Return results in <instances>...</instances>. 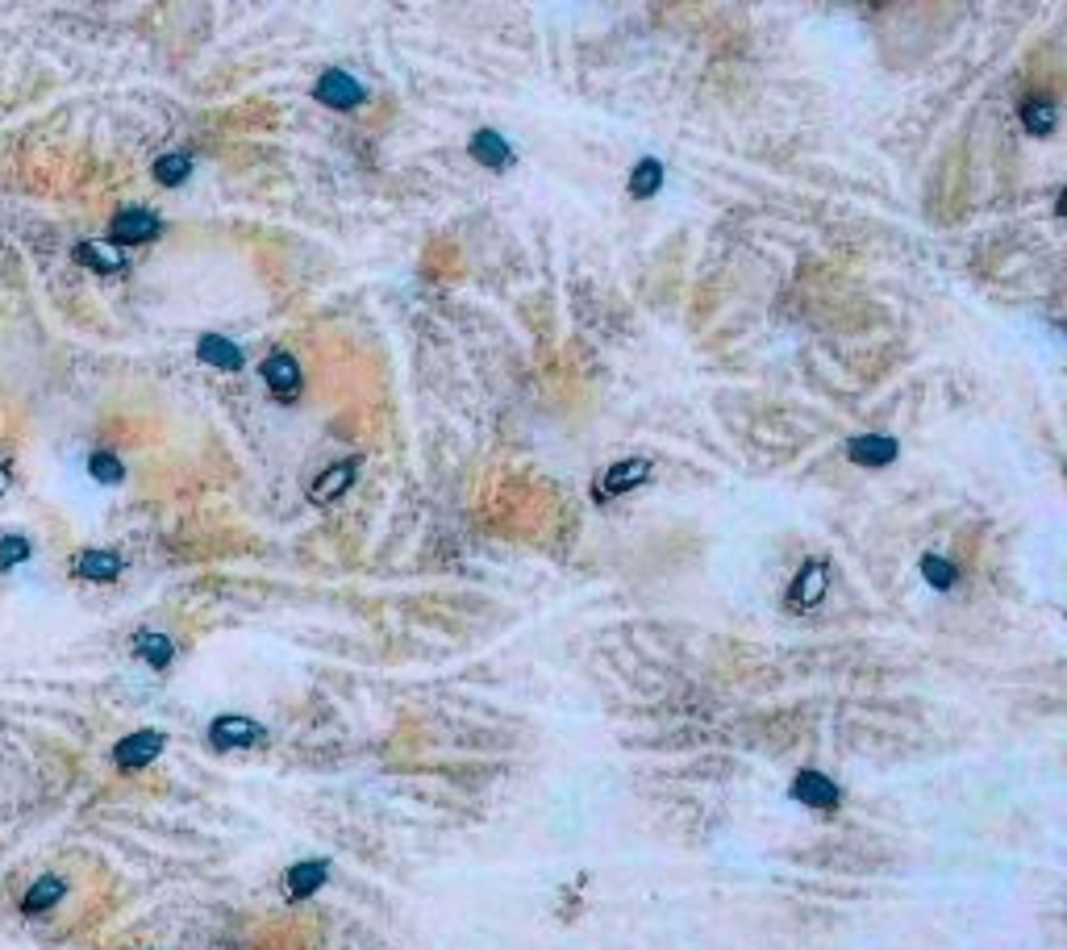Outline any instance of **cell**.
<instances>
[{"instance_id":"1","label":"cell","mask_w":1067,"mask_h":950,"mask_svg":"<svg viewBox=\"0 0 1067 950\" xmlns=\"http://www.w3.org/2000/svg\"><path fill=\"white\" fill-rule=\"evenodd\" d=\"M263 738H267V730L255 717H242V712H221L209 726L214 751H251V746H259Z\"/></svg>"},{"instance_id":"2","label":"cell","mask_w":1067,"mask_h":950,"mask_svg":"<svg viewBox=\"0 0 1067 950\" xmlns=\"http://www.w3.org/2000/svg\"><path fill=\"white\" fill-rule=\"evenodd\" d=\"M167 746V734L163 730H134V734H125L113 746V763H118L121 771H143L150 763L163 755Z\"/></svg>"},{"instance_id":"3","label":"cell","mask_w":1067,"mask_h":950,"mask_svg":"<svg viewBox=\"0 0 1067 950\" xmlns=\"http://www.w3.org/2000/svg\"><path fill=\"white\" fill-rule=\"evenodd\" d=\"M826 593H830V563L826 559H809L788 584V605L792 609H813V605H822Z\"/></svg>"},{"instance_id":"4","label":"cell","mask_w":1067,"mask_h":950,"mask_svg":"<svg viewBox=\"0 0 1067 950\" xmlns=\"http://www.w3.org/2000/svg\"><path fill=\"white\" fill-rule=\"evenodd\" d=\"M163 230V221L150 214V209H118L113 214V226H109V238H113V246H143L150 238H159Z\"/></svg>"},{"instance_id":"5","label":"cell","mask_w":1067,"mask_h":950,"mask_svg":"<svg viewBox=\"0 0 1067 950\" xmlns=\"http://www.w3.org/2000/svg\"><path fill=\"white\" fill-rule=\"evenodd\" d=\"M651 463L646 459H617L609 472L596 479V500H614L621 492H634L639 484H646Z\"/></svg>"},{"instance_id":"6","label":"cell","mask_w":1067,"mask_h":950,"mask_svg":"<svg viewBox=\"0 0 1067 950\" xmlns=\"http://www.w3.org/2000/svg\"><path fill=\"white\" fill-rule=\"evenodd\" d=\"M313 96L322 100V105H330V109H355L367 100V88L359 84L355 75L347 72H326L317 84H313Z\"/></svg>"},{"instance_id":"7","label":"cell","mask_w":1067,"mask_h":950,"mask_svg":"<svg viewBox=\"0 0 1067 950\" xmlns=\"http://www.w3.org/2000/svg\"><path fill=\"white\" fill-rule=\"evenodd\" d=\"M63 897H68V879H63V876H38L22 892L17 909H22V917H47L50 909H59V904H63Z\"/></svg>"},{"instance_id":"8","label":"cell","mask_w":1067,"mask_h":950,"mask_svg":"<svg viewBox=\"0 0 1067 950\" xmlns=\"http://www.w3.org/2000/svg\"><path fill=\"white\" fill-rule=\"evenodd\" d=\"M897 454H901V447L888 434H859V438L847 442V459L859 463V467H888Z\"/></svg>"},{"instance_id":"9","label":"cell","mask_w":1067,"mask_h":950,"mask_svg":"<svg viewBox=\"0 0 1067 950\" xmlns=\"http://www.w3.org/2000/svg\"><path fill=\"white\" fill-rule=\"evenodd\" d=\"M792 801H801L809 808H834L842 801V792L834 784L830 776H822V771H797V780H792Z\"/></svg>"},{"instance_id":"10","label":"cell","mask_w":1067,"mask_h":950,"mask_svg":"<svg viewBox=\"0 0 1067 950\" xmlns=\"http://www.w3.org/2000/svg\"><path fill=\"white\" fill-rule=\"evenodd\" d=\"M125 563H121L118 550H100V547H88L75 555V575L80 580H88V584H113Z\"/></svg>"},{"instance_id":"11","label":"cell","mask_w":1067,"mask_h":950,"mask_svg":"<svg viewBox=\"0 0 1067 950\" xmlns=\"http://www.w3.org/2000/svg\"><path fill=\"white\" fill-rule=\"evenodd\" d=\"M263 380L276 397H296L301 392V363L288 355V351H276L271 358H263Z\"/></svg>"},{"instance_id":"12","label":"cell","mask_w":1067,"mask_h":950,"mask_svg":"<svg viewBox=\"0 0 1067 950\" xmlns=\"http://www.w3.org/2000/svg\"><path fill=\"white\" fill-rule=\"evenodd\" d=\"M326 879H330V863H326V858H305V863H296V867H288L284 872V888L292 901H305V897H313Z\"/></svg>"},{"instance_id":"13","label":"cell","mask_w":1067,"mask_h":950,"mask_svg":"<svg viewBox=\"0 0 1067 950\" xmlns=\"http://www.w3.org/2000/svg\"><path fill=\"white\" fill-rule=\"evenodd\" d=\"M355 472H359L355 459H338V463H330L326 472L313 479V500H317V504H330V500H338L347 488H351V484H355Z\"/></svg>"},{"instance_id":"14","label":"cell","mask_w":1067,"mask_h":950,"mask_svg":"<svg viewBox=\"0 0 1067 950\" xmlns=\"http://www.w3.org/2000/svg\"><path fill=\"white\" fill-rule=\"evenodd\" d=\"M72 255H75V263L93 267V271H100V276H113V271L125 267V255H121V246H113V242H80Z\"/></svg>"},{"instance_id":"15","label":"cell","mask_w":1067,"mask_h":950,"mask_svg":"<svg viewBox=\"0 0 1067 950\" xmlns=\"http://www.w3.org/2000/svg\"><path fill=\"white\" fill-rule=\"evenodd\" d=\"M134 659H143L146 667H155V671H167L171 659H175V642L159 634V630H143L138 638H134Z\"/></svg>"},{"instance_id":"16","label":"cell","mask_w":1067,"mask_h":950,"mask_svg":"<svg viewBox=\"0 0 1067 950\" xmlns=\"http://www.w3.org/2000/svg\"><path fill=\"white\" fill-rule=\"evenodd\" d=\"M196 358L209 363V367H221V372H238L242 367V351H238L230 338H221V333H205L196 342Z\"/></svg>"},{"instance_id":"17","label":"cell","mask_w":1067,"mask_h":950,"mask_svg":"<svg viewBox=\"0 0 1067 950\" xmlns=\"http://www.w3.org/2000/svg\"><path fill=\"white\" fill-rule=\"evenodd\" d=\"M472 159H480V163L493 167V171H505V167L513 163V146L505 143L497 130H480L472 138Z\"/></svg>"},{"instance_id":"18","label":"cell","mask_w":1067,"mask_h":950,"mask_svg":"<svg viewBox=\"0 0 1067 950\" xmlns=\"http://www.w3.org/2000/svg\"><path fill=\"white\" fill-rule=\"evenodd\" d=\"M1021 125H1026L1030 134H1051V130L1059 125L1055 100H1046V96H1026V100H1021Z\"/></svg>"},{"instance_id":"19","label":"cell","mask_w":1067,"mask_h":950,"mask_svg":"<svg viewBox=\"0 0 1067 950\" xmlns=\"http://www.w3.org/2000/svg\"><path fill=\"white\" fill-rule=\"evenodd\" d=\"M664 180H667V171L659 159H639L634 171H630V196H634V200H646V196H655V192L664 188Z\"/></svg>"},{"instance_id":"20","label":"cell","mask_w":1067,"mask_h":950,"mask_svg":"<svg viewBox=\"0 0 1067 950\" xmlns=\"http://www.w3.org/2000/svg\"><path fill=\"white\" fill-rule=\"evenodd\" d=\"M189 175H192V159H189V155H180V150H171V155H159V159H155V180H159L163 188H180Z\"/></svg>"},{"instance_id":"21","label":"cell","mask_w":1067,"mask_h":950,"mask_svg":"<svg viewBox=\"0 0 1067 950\" xmlns=\"http://www.w3.org/2000/svg\"><path fill=\"white\" fill-rule=\"evenodd\" d=\"M922 580L930 584V588L947 593V588H955L959 571H955V563H950V559H943V555H925V559H922Z\"/></svg>"},{"instance_id":"22","label":"cell","mask_w":1067,"mask_h":950,"mask_svg":"<svg viewBox=\"0 0 1067 950\" xmlns=\"http://www.w3.org/2000/svg\"><path fill=\"white\" fill-rule=\"evenodd\" d=\"M88 475L96 484H121L125 479V463L113 451H93L88 454Z\"/></svg>"},{"instance_id":"23","label":"cell","mask_w":1067,"mask_h":950,"mask_svg":"<svg viewBox=\"0 0 1067 950\" xmlns=\"http://www.w3.org/2000/svg\"><path fill=\"white\" fill-rule=\"evenodd\" d=\"M29 555H34V547L25 534H0V571L22 568V563H29Z\"/></svg>"},{"instance_id":"24","label":"cell","mask_w":1067,"mask_h":950,"mask_svg":"<svg viewBox=\"0 0 1067 950\" xmlns=\"http://www.w3.org/2000/svg\"><path fill=\"white\" fill-rule=\"evenodd\" d=\"M4 492H13V463L9 459H0V497Z\"/></svg>"}]
</instances>
